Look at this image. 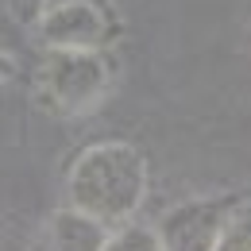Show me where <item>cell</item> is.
<instances>
[{
  "label": "cell",
  "mask_w": 251,
  "mask_h": 251,
  "mask_svg": "<svg viewBox=\"0 0 251 251\" xmlns=\"http://www.w3.org/2000/svg\"><path fill=\"white\" fill-rule=\"evenodd\" d=\"M147 197V162L143 155L120 143H93L85 147L74 170H70V209L100 220V224H116L127 220Z\"/></svg>",
  "instance_id": "obj_1"
},
{
  "label": "cell",
  "mask_w": 251,
  "mask_h": 251,
  "mask_svg": "<svg viewBox=\"0 0 251 251\" xmlns=\"http://www.w3.org/2000/svg\"><path fill=\"white\" fill-rule=\"evenodd\" d=\"M112 70L100 50H50L43 66V93L58 112H89L108 93Z\"/></svg>",
  "instance_id": "obj_2"
},
{
  "label": "cell",
  "mask_w": 251,
  "mask_h": 251,
  "mask_svg": "<svg viewBox=\"0 0 251 251\" xmlns=\"http://www.w3.org/2000/svg\"><path fill=\"white\" fill-rule=\"evenodd\" d=\"M236 217L232 197H197L178 209H170L158 224L162 251H213L224 224Z\"/></svg>",
  "instance_id": "obj_3"
},
{
  "label": "cell",
  "mask_w": 251,
  "mask_h": 251,
  "mask_svg": "<svg viewBox=\"0 0 251 251\" xmlns=\"http://www.w3.org/2000/svg\"><path fill=\"white\" fill-rule=\"evenodd\" d=\"M108 35V20L93 0H54L39 16V39L50 50H97Z\"/></svg>",
  "instance_id": "obj_4"
},
{
  "label": "cell",
  "mask_w": 251,
  "mask_h": 251,
  "mask_svg": "<svg viewBox=\"0 0 251 251\" xmlns=\"http://www.w3.org/2000/svg\"><path fill=\"white\" fill-rule=\"evenodd\" d=\"M104 224L77 209H58L50 217V248L54 251H104Z\"/></svg>",
  "instance_id": "obj_5"
},
{
  "label": "cell",
  "mask_w": 251,
  "mask_h": 251,
  "mask_svg": "<svg viewBox=\"0 0 251 251\" xmlns=\"http://www.w3.org/2000/svg\"><path fill=\"white\" fill-rule=\"evenodd\" d=\"M104 251H162V240H158V228L124 224L120 232H112L104 240Z\"/></svg>",
  "instance_id": "obj_6"
},
{
  "label": "cell",
  "mask_w": 251,
  "mask_h": 251,
  "mask_svg": "<svg viewBox=\"0 0 251 251\" xmlns=\"http://www.w3.org/2000/svg\"><path fill=\"white\" fill-rule=\"evenodd\" d=\"M213 251H251V217H232L217 236Z\"/></svg>",
  "instance_id": "obj_7"
},
{
  "label": "cell",
  "mask_w": 251,
  "mask_h": 251,
  "mask_svg": "<svg viewBox=\"0 0 251 251\" xmlns=\"http://www.w3.org/2000/svg\"><path fill=\"white\" fill-rule=\"evenodd\" d=\"M12 74H16V62H12V58H8L4 50H0V81H8Z\"/></svg>",
  "instance_id": "obj_8"
}]
</instances>
